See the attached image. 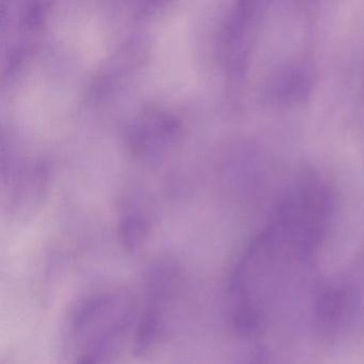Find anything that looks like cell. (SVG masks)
<instances>
[{"instance_id":"cell-1","label":"cell","mask_w":364,"mask_h":364,"mask_svg":"<svg viewBox=\"0 0 364 364\" xmlns=\"http://www.w3.org/2000/svg\"><path fill=\"white\" fill-rule=\"evenodd\" d=\"M298 238L276 217L248 247L232 274L228 312L240 336L259 333L294 265L310 259Z\"/></svg>"},{"instance_id":"cell-2","label":"cell","mask_w":364,"mask_h":364,"mask_svg":"<svg viewBox=\"0 0 364 364\" xmlns=\"http://www.w3.org/2000/svg\"><path fill=\"white\" fill-rule=\"evenodd\" d=\"M359 296L353 285L333 282L317 294L315 318L319 329L334 334L348 327L359 310Z\"/></svg>"},{"instance_id":"cell-3","label":"cell","mask_w":364,"mask_h":364,"mask_svg":"<svg viewBox=\"0 0 364 364\" xmlns=\"http://www.w3.org/2000/svg\"><path fill=\"white\" fill-rule=\"evenodd\" d=\"M125 338H110L86 345L80 349L75 364H118Z\"/></svg>"}]
</instances>
